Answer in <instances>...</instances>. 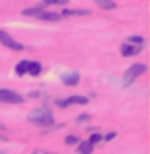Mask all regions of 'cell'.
<instances>
[{"instance_id": "cell-6", "label": "cell", "mask_w": 150, "mask_h": 154, "mask_svg": "<svg viewBox=\"0 0 150 154\" xmlns=\"http://www.w3.org/2000/svg\"><path fill=\"white\" fill-rule=\"evenodd\" d=\"M142 51V45L139 43H123L121 45V55L123 56H134V55H139Z\"/></svg>"}, {"instance_id": "cell-2", "label": "cell", "mask_w": 150, "mask_h": 154, "mask_svg": "<svg viewBox=\"0 0 150 154\" xmlns=\"http://www.w3.org/2000/svg\"><path fill=\"white\" fill-rule=\"evenodd\" d=\"M23 14L24 16H32V18L42 19V21H60L61 19L60 13L47 11V10H42V8H26V10H23Z\"/></svg>"}, {"instance_id": "cell-5", "label": "cell", "mask_w": 150, "mask_h": 154, "mask_svg": "<svg viewBox=\"0 0 150 154\" xmlns=\"http://www.w3.org/2000/svg\"><path fill=\"white\" fill-rule=\"evenodd\" d=\"M0 43H2L3 47L10 48V50H15V51H23L24 50L23 43L16 42L11 35H8V34L5 32V31H2V29H0Z\"/></svg>"}, {"instance_id": "cell-16", "label": "cell", "mask_w": 150, "mask_h": 154, "mask_svg": "<svg viewBox=\"0 0 150 154\" xmlns=\"http://www.w3.org/2000/svg\"><path fill=\"white\" fill-rule=\"evenodd\" d=\"M102 140H103V138H102V135H100V133H92V135H90V138H89V141H90L92 144H97L99 141H102Z\"/></svg>"}, {"instance_id": "cell-1", "label": "cell", "mask_w": 150, "mask_h": 154, "mask_svg": "<svg viewBox=\"0 0 150 154\" xmlns=\"http://www.w3.org/2000/svg\"><path fill=\"white\" fill-rule=\"evenodd\" d=\"M28 120L32 122L34 125H37V127H44V128H48V127H52V125L55 124L52 111H48L45 108H39V109L31 111L29 116H28Z\"/></svg>"}, {"instance_id": "cell-20", "label": "cell", "mask_w": 150, "mask_h": 154, "mask_svg": "<svg viewBox=\"0 0 150 154\" xmlns=\"http://www.w3.org/2000/svg\"><path fill=\"white\" fill-rule=\"evenodd\" d=\"M115 137H116V133H115V132H110V133H106V135H105V138H103V140H105V141H111V140H113Z\"/></svg>"}, {"instance_id": "cell-8", "label": "cell", "mask_w": 150, "mask_h": 154, "mask_svg": "<svg viewBox=\"0 0 150 154\" xmlns=\"http://www.w3.org/2000/svg\"><path fill=\"white\" fill-rule=\"evenodd\" d=\"M90 11L89 10H63L61 16H89Z\"/></svg>"}, {"instance_id": "cell-9", "label": "cell", "mask_w": 150, "mask_h": 154, "mask_svg": "<svg viewBox=\"0 0 150 154\" xmlns=\"http://www.w3.org/2000/svg\"><path fill=\"white\" fill-rule=\"evenodd\" d=\"M92 151H94V144L90 141H82L77 146V152H81V154H90Z\"/></svg>"}, {"instance_id": "cell-17", "label": "cell", "mask_w": 150, "mask_h": 154, "mask_svg": "<svg viewBox=\"0 0 150 154\" xmlns=\"http://www.w3.org/2000/svg\"><path fill=\"white\" fill-rule=\"evenodd\" d=\"M47 5H65V3H68L70 0H44Z\"/></svg>"}, {"instance_id": "cell-13", "label": "cell", "mask_w": 150, "mask_h": 154, "mask_svg": "<svg viewBox=\"0 0 150 154\" xmlns=\"http://www.w3.org/2000/svg\"><path fill=\"white\" fill-rule=\"evenodd\" d=\"M68 101H70V104H87L89 103V100L86 98V96H81V95H74V96H70L68 98Z\"/></svg>"}, {"instance_id": "cell-14", "label": "cell", "mask_w": 150, "mask_h": 154, "mask_svg": "<svg viewBox=\"0 0 150 154\" xmlns=\"http://www.w3.org/2000/svg\"><path fill=\"white\" fill-rule=\"evenodd\" d=\"M129 43H139V45H144V37H140V35H131V37H128L126 38Z\"/></svg>"}, {"instance_id": "cell-15", "label": "cell", "mask_w": 150, "mask_h": 154, "mask_svg": "<svg viewBox=\"0 0 150 154\" xmlns=\"http://www.w3.org/2000/svg\"><path fill=\"white\" fill-rule=\"evenodd\" d=\"M65 143L68 144V146H73V144H77V143H79V138L74 137V135H70V137L65 138Z\"/></svg>"}, {"instance_id": "cell-7", "label": "cell", "mask_w": 150, "mask_h": 154, "mask_svg": "<svg viewBox=\"0 0 150 154\" xmlns=\"http://www.w3.org/2000/svg\"><path fill=\"white\" fill-rule=\"evenodd\" d=\"M61 82L66 87H74V85H77V82H79V74H77V72H73V74H65V75L61 77Z\"/></svg>"}, {"instance_id": "cell-11", "label": "cell", "mask_w": 150, "mask_h": 154, "mask_svg": "<svg viewBox=\"0 0 150 154\" xmlns=\"http://www.w3.org/2000/svg\"><path fill=\"white\" fill-rule=\"evenodd\" d=\"M41 71H42V67H41V63H37V61H34V63H31L29 61V67H28V72L31 75H39L41 74Z\"/></svg>"}, {"instance_id": "cell-12", "label": "cell", "mask_w": 150, "mask_h": 154, "mask_svg": "<svg viewBox=\"0 0 150 154\" xmlns=\"http://www.w3.org/2000/svg\"><path fill=\"white\" fill-rule=\"evenodd\" d=\"M28 67H29V61H21V63H18L16 64V67H15V72H16V74L21 77V75H24L28 72Z\"/></svg>"}, {"instance_id": "cell-10", "label": "cell", "mask_w": 150, "mask_h": 154, "mask_svg": "<svg viewBox=\"0 0 150 154\" xmlns=\"http://www.w3.org/2000/svg\"><path fill=\"white\" fill-rule=\"evenodd\" d=\"M97 3V7H100L102 10H113L116 7V3L113 0H94Z\"/></svg>"}, {"instance_id": "cell-19", "label": "cell", "mask_w": 150, "mask_h": 154, "mask_svg": "<svg viewBox=\"0 0 150 154\" xmlns=\"http://www.w3.org/2000/svg\"><path fill=\"white\" fill-rule=\"evenodd\" d=\"M57 106L58 108H68V106H70V101H68V98L66 100H57Z\"/></svg>"}, {"instance_id": "cell-21", "label": "cell", "mask_w": 150, "mask_h": 154, "mask_svg": "<svg viewBox=\"0 0 150 154\" xmlns=\"http://www.w3.org/2000/svg\"><path fill=\"white\" fill-rule=\"evenodd\" d=\"M0 130H5V125L3 124H0Z\"/></svg>"}, {"instance_id": "cell-18", "label": "cell", "mask_w": 150, "mask_h": 154, "mask_svg": "<svg viewBox=\"0 0 150 154\" xmlns=\"http://www.w3.org/2000/svg\"><path fill=\"white\" fill-rule=\"evenodd\" d=\"M89 120H90V116L89 114H81L79 117L76 119V122L77 124H84V122H89Z\"/></svg>"}, {"instance_id": "cell-4", "label": "cell", "mask_w": 150, "mask_h": 154, "mask_svg": "<svg viewBox=\"0 0 150 154\" xmlns=\"http://www.w3.org/2000/svg\"><path fill=\"white\" fill-rule=\"evenodd\" d=\"M0 103L19 104V103H24V96L16 93V91H13V90L2 88V90H0Z\"/></svg>"}, {"instance_id": "cell-3", "label": "cell", "mask_w": 150, "mask_h": 154, "mask_svg": "<svg viewBox=\"0 0 150 154\" xmlns=\"http://www.w3.org/2000/svg\"><path fill=\"white\" fill-rule=\"evenodd\" d=\"M144 72H147V66H145L144 63H135V64H132L128 71L124 72V75H123V77H124V79H123V84L128 87L129 84H132V82L135 80V77H140Z\"/></svg>"}]
</instances>
